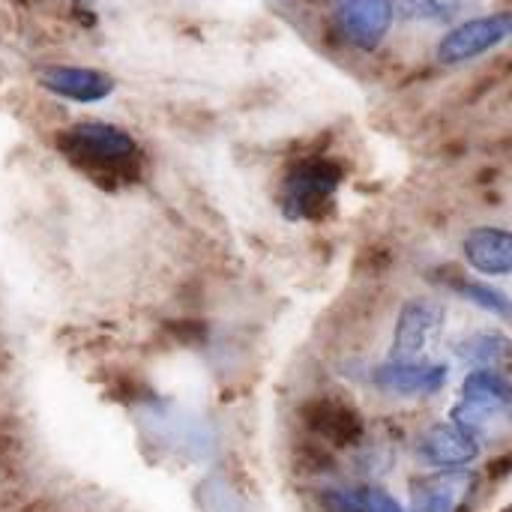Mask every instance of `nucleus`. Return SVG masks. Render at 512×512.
<instances>
[{
	"mask_svg": "<svg viewBox=\"0 0 512 512\" xmlns=\"http://www.w3.org/2000/svg\"><path fill=\"white\" fill-rule=\"evenodd\" d=\"M342 186V168L330 159H303L282 180V213L288 219H321Z\"/></svg>",
	"mask_w": 512,
	"mask_h": 512,
	"instance_id": "f257e3e1",
	"label": "nucleus"
},
{
	"mask_svg": "<svg viewBox=\"0 0 512 512\" xmlns=\"http://www.w3.org/2000/svg\"><path fill=\"white\" fill-rule=\"evenodd\" d=\"M453 420L471 432L489 429L495 420L512 423V378L498 369H471L459 387V402L453 405Z\"/></svg>",
	"mask_w": 512,
	"mask_h": 512,
	"instance_id": "f03ea898",
	"label": "nucleus"
},
{
	"mask_svg": "<svg viewBox=\"0 0 512 512\" xmlns=\"http://www.w3.org/2000/svg\"><path fill=\"white\" fill-rule=\"evenodd\" d=\"M512 36V9L507 12H492V15H477L468 18L456 27H450L441 42H438V60L444 66H459L468 60H477L498 45H504Z\"/></svg>",
	"mask_w": 512,
	"mask_h": 512,
	"instance_id": "7ed1b4c3",
	"label": "nucleus"
},
{
	"mask_svg": "<svg viewBox=\"0 0 512 512\" xmlns=\"http://www.w3.org/2000/svg\"><path fill=\"white\" fill-rule=\"evenodd\" d=\"M60 144L72 159H78L84 165H111L114 168V165H126L138 153V144L126 129L111 126V123H96V120L75 123V126L63 129Z\"/></svg>",
	"mask_w": 512,
	"mask_h": 512,
	"instance_id": "20e7f679",
	"label": "nucleus"
},
{
	"mask_svg": "<svg viewBox=\"0 0 512 512\" xmlns=\"http://www.w3.org/2000/svg\"><path fill=\"white\" fill-rule=\"evenodd\" d=\"M477 492V474L468 468H438L411 480V512H465Z\"/></svg>",
	"mask_w": 512,
	"mask_h": 512,
	"instance_id": "39448f33",
	"label": "nucleus"
},
{
	"mask_svg": "<svg viewBox=\"0 0 512 512\" xmlns=\"http://www.w3.org/2000/svg\"><path fill=\"white\" fill-rule=\"evenodd\" d=\"M393 18H396V0H339L333 24L348 45L360 51H372L390 33Z\"/></svg>",
	"mask_w": 512,
	"mask_h": 512,
	"instance_id": "423d86ee",
	"label": "nucleus"
},
{
	"mask_svg": "<svg viewBox=\"0 0 512 512\" xmlns=\"http://www.w3.org/2000/svg\"><path fill=\"white\" fill-rule=\"evenodd\" d=\"M450 378V369L435 360H384L372 369V384L381 393L405 396V399H423L444 390Z\"/></svg>",
	"mask_w": 512,
	"mask_h": 512,
	"instance_id": "0eeeda50",
	"label": "nucleus"
},
{
	"mask_svg": "<svg viewBox=\"0 0 512 512\" xmlns=\"http://www.w3.org/2000/svg\"><path fill=\"white\" fill-rule=\"evenodd\" d=\"M414 447L432 468H468L480 459V435L456 420L426 426Z\"/></svg>",
	"mask_w": 512,
	"mask_h": 512,
	"instance_id": "6e6552de",
	"label": "nucleus"
},
{
	"mask_svg": "<svg viewBox=\"0 0 512 512\" xmlns=\"http://www.w3.org/2000/svg\"><path fill=\"white\" fill-rule=\"evenodd\" d=\"M444 324V309L429 297H411L396 318L390 360H420Z\"/></svg>",
	"mask_w": 512,
	"mask_h": 512,
	"instance_id": "1a4fd4ad",
	"label": "nucleus"
},
{
	"mask_svg": "<svg viewBox=\"0 0 512 512\" xmlns=\"http://www.w3.org/2000/svg\"><path fill=\"white\" fill-rule=\"evenodd\" d=\"M36 78L48 93H54L66 102H81V105L102 102L114 93V78L93 66L51 63V66H42L36 72Z\"/></svg>",
	"mask_w": 512,
	"mask_h": 512,
	"instance_id": "9d476101",
	"label": "nucleus"
},
{
	"mask_svg": "<svg viewBox=\"0 0 512 512\" xmlns=\"http://www.w3.org/2000/svg\"><path fill=\"white\" fill-rule=\"evenodd\" d=\"M303 420L324 447H354L363 438V417L342 399H312L303 405Z\"/></svg>",
	"mask_w": 512,
	"mask_h": 512,
	"instance_id": "9b49d317",
	"label": "nucleus"
},
{
	"mask_svg": "<svg viewBox=\"0 0 512 512\" xmlns=\"http://www.w3.org/2000/svg\"><path fill=\"white\" fill-rule=\"evenodd\" d=\"M462 255L480 276H512V231L477 225L462 240Z\"/></svg>",
	"mask_w": 512,
	"mask_h": 512,
	"instance_id": "f8f14e48",
	"label": "nucleus"
},
{
	"mask_svg": "<svg viewBox=\"0 0 512 512\" xmlns=\"http://www.w3.org/2000/svg\"><path fill=\"white\" fill-rule=\"evenodd\" d=\"M456 354L459 360L471 363L474 369H498V372H510L512 369V339L501 330H474L468 336H462L456 342Z\"/></svg>",
	"mask_w": 512,
	"mask_h": 512,
	"instance_id": "ddd939ff",
	"label": "nucleus"
},
{
	"mask_svg": "<svg viewBox=\"0 0 512 512\" xmlns=\"http://www.w3.org/2000/svg\"><path fill=\"white\" fill-rule=\"evenodd\" d=\"M453 288H456V294H462L468 303L480 306L483 312H489L501 321H512V300L501 288H492L489 282H477V279H462Z\"/></svg>",
	"mask_w": 512,
	"mask_h": 512,
	"instance_id": "4468645a",
	"label": "nucleus"
},
{
	"mask_svg": "<svg viewBox=\"0 0 512 512\" xmlns=\"http://www.w3.org/2000/svg\"><path fill=\"white\" fill-rule=\"evenodd\" d=\"M396 9L405 21H450L459 0H396Z\"/></svg>",
	"mask_w": 512,
	"mask_h": 512,
	"instance_id": "2eb2a0df",
	"label": "nucleus"
},
{
	"mask_svg": "<svg viewBox=\"0 0 512 512\" xmlns=\"http://www.w3.org/2000/svg\"><path fill=\"white\" fill-rule=\"evenodd\" d=\"M348 495H351V501L357 504L360 512H411L405 510L393 495H387L384 489H378V486H360V489H354Z\"/></svg>",
	"mask_w": 512,
	"mask_h": 512,
	"instance_id": "dca6fc26",
	"label": "nucleus"
},
{
	"mask_svg": "<svg viewBox=\"0 0 512 512\" xmlns=\"http://www.w3.org/2000/svg\"><path fill=\"white\" fill-rule=\"evenodd\" d=\"M510 512H512V510H510Z\"/></svg>",
	"mask_w": 512,
	"mask_h": 512,
	"instance_id": "f3484780",
	"label": "nucleus"
}]
</instances>
